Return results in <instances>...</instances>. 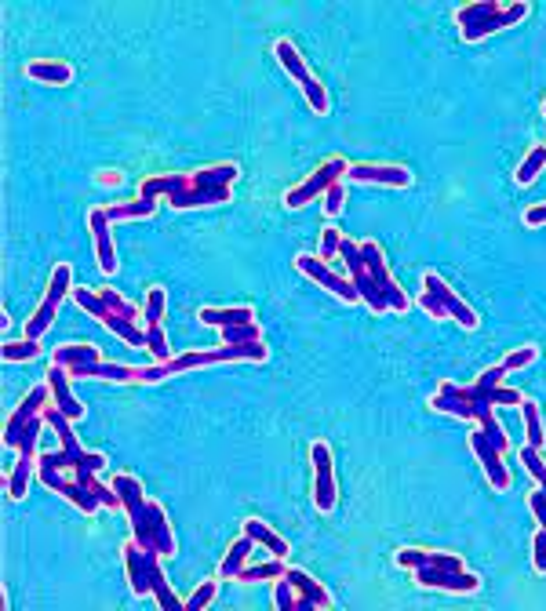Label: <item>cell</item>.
I'll return each mask as SVG.
<instances>
[{
	"instance_id": "cell-7",
	"label": "cell",
	"mask_w": 546,
	"mask_h": 611,
	"mask_svg": "<svg viewBox=\"0 0 546 611\" xmlns=\"http://www.w3.org/2000/svg\"><path fill=\"white\" fill-rule=\"evenodd\" d=\"M121 561H124V575H128V590L135 597H157V608L161 611H182L186 601L175 597V590L168 586V575L161 568V553L146 550L139 542H124L121 550Z\"/></svg>"
},
{
	"instance_id": "cell-3",
	"label": "cell",
	"mask_w": 546,
	"mask_h": 611,
	"mask_svg": "<svg viewBox=\"0 0 546 611\" xmlns=\"http://www.w3.org/2000/svg\"><path fill=\"white\" fill-rule=\"evenodd\" d=\"M339 255H343L346 277L354 281L357 295H361V306H368L372 313H408L415 306L412 295L390 277L386 255L375 241H350V237H343Z\"/></svg>"
},
{
	"instance_id": "cell-30",
	"label": "cell",
	"mask_w": 546,
	"mask_h": 611,
	"mask_svg": "<svg viewBox=\"0 0 546 611\" xmlns=\"http://www.w3.org/2000/svg\"><path fill=\"white\" fill-rule=\"evenodd\" d=\"M252 546H255V539L241 531V539L233 542L230 550H226L223 564H219V579H237V575H241V568L248 564V557H252Z\"/></svg>"
},
{
	"instance_id": "cell-26",
	"label": "cell",
	"mask_w": 546,
	"mask_h": 611,
	"mask_svg": "<svg viewBox=\"0 0 546 611\" xmlns=\"http://www.w3.org/2000/svg\"><path fill=\"white\" fill-rule=\"evenodd\" d=\"M273 55H277V62L284 66V73H288L299 88L314 81V73H310V66H306V59L299 55V48H295L292 41H284V37H281V41L273 44Z\"/></svg>"
},
{
	"instance_id": "cell-47",
	"label": "cell",
	"mask_w": 546,
	"mask_h": 611,
	"mask_svg": "<svg viewBox=\"0 0 546 611\" xmlns=\"http://www.w3.org/2000/svg\"><path fill=\"white\" fill-rule=\"evenodd\" d=\"M95 182H99V186H121L124 175H121V171H99V175H95Z\"/></svg>"
},
{
	"instance_id": "cell-49",
	"label": "cell",
	"mask_w": 546,
	"mask_h": 611,
	"mask_svg": "<svg viewBox=\"0 0 546 611\" xmlns=\"http://www.w3.org/2000/svg\"><path fill=\"white\" fill-rule=\"evenodd\" d=\"M543 117H546V102H543Z\"/></svg>"
},
{
	"instance_id": "cell-27",
	"label": "cell",
	"mask_w": 546,
	"mask_h": 611,
	"mask_svg": "<svg viewBox=\"0 0 546 611\" xmlns=\"http://www.w3.org/2000/svg\"><path fill=\"white\" fill-rule=\"evenodd\" d=\"M102 361L99 346L91 342H62L59 350H51V364H62V368H73V364H95Z\"/></svg>"
},
{
	"instance_id": "cell-31",
	"label": "cell",
	"mask_w": 546,
	"mask_h": 611,
	"mask_svg": "<svg viewBox=\"0 0 546 611\" xmlns=\"http://www.w3.org/2000/svg\"><path fill=\"white\" fill-rule=\"evenodd\" d=\"M41 339H8L4 346H0V357H4V364H30V361H41Z\"/></svg>"
},
{
	"instance_id": "cell-21",
	"label": "cell",
	"mask_w": 546,
	"mask_h": 611,
	"mask_svg": "<svg viewBox=\"0 0 546 611\" xmlns=\"http://www.w3.org/2000/svg\"><path fill=\"white\" fill-rule=\"evenodd\" d=\"M70 371L62 368V364H51L48 368V386H51V404L66 415V419H73V422H81L84 415H88V408H84V401H77L73 397V390H70Z\"/></svg>"
},
{
	"instance_id": "cell-9",
	"label": "cell",
	"mask_w": 546,
	"mask_h": 611,
	"mask_svg": "<svg viewBox=\"0 0 546 611\" xmlns=\"http://www.w3.org/2000/svg\"><path fill=\"white\" fill-rule=\"evenodd\" d=\"M415 306L430 317V321H455L463 331H477L481 328V317L470 302L452 288V284L441 277L437 270H426L423 273V291H419V299Z\"/></svg>"
},
{
	"instance_id": "cell-1",
	"label": "cell",
	"mask_w": 546,
	"mask_h": 611,
	"mask_svg": "<svg viewBox=\"0 0 546 611\" xmlns=\"http://www.w3.org/2000/svg\"><path fill=\"white\" fill-rule=\"evenodd\" d=\"M44 422L55 430L59 448H48L37 455V481L48 491H55V495H62V499H70L84 517L99 513L102 506L121 510L117 488L99 481V473L106 470V455L81 448L77 433H73V419H66L51 401L44 404Z\"/></svg>"
},
{
	"instance_id": "cell-15",
	"label": "cell",
	"mask_w": 546,
	"mask_h": 611,
	"mask_svg": "<svg viewBox=\"0 0 546 611\" xmlns=\"http://www.w3.org/2000/svg\"><path fill=\"white\" fill-rule=\"evenodd\" d=\"M51 401V386H48V379L44 382H37V386H30L26 390V397H22V404L15 411L8 415V422H4V448L8 451H15V444H19V437H22V430L30 426L37 415H44V404Z\"/></svg>"
},
{
	"instance_id": "cell-42",
	"label": "cell",
	"mask_w": 546,
	"mask_h": 611,
	"mask_svg": "<svg viewBox=\"0 0 546 611\" xmlns=\"http://www.w3.org/2000/svg\"><path fill=\"white\" fill-rule=\"evenodd\" d=\"M346 233H339L335 226H324L321 230V248H317V259L321 262H335L339 259V244H343Z\"/></svg>"
},
{
	"instance_id": "cell-17",
	"label": "cell",
	"mask_w": 546,
	"mask_h": 611,
	"mask_svg": "<svg viewBox=\"0 0 546 611\" xmlns=\"http://www.w3.org/2000/svg\"><path fill=\"white\" fill-rule=\"evenodd\" d=\"M415 586L423 590H445V593H481V575L474 571H452V568H415Z\"/></svg>"
},
{
	"instance_id": "cell-50",
	"label": "cell",
	"mask_w": 546,
	"mask_h": 611,
	"mask_svg": "<svg viewBox=\"0 0 546 611\" xmlns=\"http://www.w3.org/2000/svg\"><path fill=\"white\" fill-rule=\"evenodd\" d=\"M543 531H546V528H543Z\"/></svg>"
},
{
	"instance_id": "cell-11",
	"label": "cell",
	"mask_w": 546,
	"mask_h": 611,
	"mask_svg": "<svg viewBox=\"0 0 546 611\" xmlns=\"http://www.w3.org/2000/svg\"><path fill=\"white\" fill-rule=\"evenodd\" d=\"M70 291H73V266H70V262L51 266L48 291H44V299H41V306H37V313L22 324V335H26V339H41L44 331L55 324V313H59V306L66 302V295H70Z\"/></svg>"
},
{
	"instance_id": "cell-32",
	"label": "cell",
	"mask_w": 546,
	"mask_h": 611,
	"mask_svg": "<svg viewBox=\"0 0 546 611\" xmlns=\"http://www.w3.org/2000/svg\"><path fill=\"white\" fill-rule=\"evenodd\" d=\"M37 473V459H26V455H19V462H15V470H11L8 477V499L11 502H22L26 499V491H30V477Z\"/></svg>"
},
{
	"instance_id": "cell-24",
	"label": "cell",
	"mask_w": 546,
	"mask_h": 611,
	"mask_svg": "<svg viewBox=\"0 0 546 611\" xmlns=\"http://www.w3.org/2000/svg\"><path fill=\"white\" fill-rule=\"evenodd\" d=\"M255 310L252 306H204L197 310V324H208V328H237V324H252Z\"/></svg>"
},
{
	"instance_id": "cell-5",
	"label": "cell",
	"mask_w": 546,
	"mask_h": 611,
	"mask_svg": "<svg viewBox=\"0 0 546 611\" xmlns=\"http://www.w3.org/2000/svg\"><path fill=\"white\" fill-rule=\"evenodd\" d=\"M70 299L81 306L88 317L102 324V328H110L124 346H132V350H142L146 346V328H139L142 321V306L128 302L121 291L113 288H102V291H88V288H73Z\"/></svg>"
},
{
	"instance_id": "cell-46",
	"label": "cell",
	"mask_w": 546,
	"mask_h": 611,
	"mask_svg": "<svg viewBox=\"0 0 546 611\" xmlns=\"http://www.w3.org/2000/svg\"><path fill=\"white\" fill-rule=\"evenodd\" d=\"M525 226H528V230H539V226H546V201L543 204H532V208L525 211Z\"/></svg>"
},
{
	"instance_id": "cell-2",
	"label": "cell",
	"mask_w": 546,
	"mask_h": 611,
	"mask_svg": "<svg viewBox=\"0 0 546 611\" xmlns=\"http://www.w3.org/2000/svg\"><path fill=\"white\" fill-rule=\"evenodd\" d=\"M536 361H539V346H532V342H528V346H517V350L506 353L499 364H492V368L481 371L470 386H459V382L445 379L441 386H437V393H430V411L452 415V419H459V422H474L477 430H485L488 437L499 444V448L510 451V437H506V430L499 426L496 408H499V404L521 408L525 393L503 386V375H506V371H521V368H528V364H536Z\"/></svg>"
},
{
	"instance_id": "cell-25",
	"label": "cell",
	"mask_w": 546,
	"mask_h": 611,
	"mask_svg": "<svg viewBox=\"0 0 546 611\" xmlns=\"http://www.w3.org/2000/svg\"><path fill=\"white\" fill-rule=\"evenodd\" d=\"M26 77L37 84L62 88V84L73 81V66L66 59H33V62H26Z\"/></svg>"
},
{
	"instance_id": "cell-39",
	"label": "cell",
	"mask_w": 546,
	"mask_h": 611,
	"mask_svg": "<svg viewBox=\"0 0 546 611\" xmlns=\"http://www.w3.org/2000/svg\"><path fill=\"white\" fill-rule=\"evenodd\" d=\"M219 597V579H204L197 590L186 597V611H204V608H212V601Z\"/></svg>"
},
{
	"instance_id": "cell-40",
	"label": "cell",
	"mask_w": 546,
	"mask_h": 611,
	"mask_svg": "<svg viewBox=\"0 0 546 611\" xmlns=\"http://www.w3.org/2000/svg\"><path fill=\"white\" fill-rule=\"evenodd\" d=\"M241 342H263V328H259V321L237 324V328H223V346H241Z\"/></svg>"
},
{
	"instance_id": "cell-22",
	"label": "cell",
	"mask_w": 546,
	"mask_h": 611,
	"mask_svg": "<svg viewBox=\"0 0 546 611\" xmlns=\"http://www.w3.org/2000/svg\"><path fill=\"white\" fill-rule=\"evenodd\" d=\"M66 371H70V379H102V382H121V386L139 382V368H132V364H113V361L73 364Z\"/></svg>"
},
{
	"instance_id": "cell-8",
	"label": "cell",
	"mask_w": 546,
	"mask_h": 611,
	"mask_svg": "<svg viewBox=\"0 0 546 611\" xmlns=\"http://www.w3.org/2000/svg\"><path fill=\"white\" fill-rule=\"evenodd\" d=\"M528 15H532V4H528V0H514V4L474 0V4L455 8V26H459L463 44H481L485 37H492V33L510 30L517 22H525Z\"/></svg>"
},
{
	"instance_id": "cell-14",
	"label": "cell",
	"mask_w": 546,
	"mask_h": 611,
	"mask_svg": "<svg viewBox=\"0 0 546 611\" xmlns=\"http://www.w3.org/2000/svg\"><path fill=\"white\" fill-rule=\"evenodd\" d=\"M310 466H314V484H310L314 510L332 513L339 506V484H335V455L328 448V441L310 444Z\"/></svg>"
},
{
	"instance_id": "cell-48",
	"label": "cell",
	"mask_w": 546,
	"mask_h": 611,
	"mask_svg": "<svg viewBox=\"0 0 546 611\" xmlns=\"http://www.w3.org/2000/svg\"><path fill=\"white\" fill-rule=\"evenodd\" d=\"M0 331H11V313L0 310Z\"/></svg>"
},
{
	"instance_id": "cell-20",
	"label": "cell",
	"mask_w": 546,
	"mask_h": 611,
	"mask_svg": "<svg viewBox=\"0 0 546 611\" xmlns=\"http://www.w3.org/2000/svg\"><path fill=\"white\" fill-rule=\"evenodd\" d=\"M110 226L113 222L106 219V208L88 211V230H91V241H95V259H99V270L106 273V277L117 273V248H113Z\"/></svg>"
},
{
	"instance_id": "cell-33",
	"label": "cell",
	"mask_w": 546,
	"mask_h": 611,
	"mask_svg": "<svg viewBox=\"0 0 546 611\" xmlns=\"http://www.w3.org/2000/svg\"><path fill=\"white\" fill-rule=\"evenodd\" d=\"M521 419H525V444L528 448H546V430H543V419H539V404L532 397L521 401Z\"/></svg>"
},
{
	"instance_id": "cell-38",
	"label": "cell",
	"mask_w": 546,
	"mask_h": 611,
	"mask_svg": "<svg viewBox=\"0 0 546 611\" xmlns=\"http://www.w3.org/2000/svg\"><path fill=\"white\" fill-rule=\"evenodd\" d=\"M517 459H521V466H525L528 473H532V481H536V488L546 491V459H543V451L539 448H521L517 451Z\"/></svg>"
},
{
	"instance_id": "cell-35",
	"label": "cell",
	"mask_w": 546,
	"mask_h": 611,
	"mask_svg": "<svg viewBox=\"0 0 546 611\" xmlns=\"http://www.w3.org/2000/svg\"><path fill=\"white\" fill-rule=\"evenodd\" d=\"M284 568H288V564H284L281 557H273V561H263V564H244L241 575H237V582H266V579H277V575H284Z\"/></svg>"
},
{
	"instance_id": "cell-43",
	"label": "cell",
	"mask_w": 546,
	"mask_h": 611,
	"mask_svg": "<svg viewBox=\"0 0 546 611\" xmlns=\"http://www.w3.org/2000/svg\"><path fill=\"white\" fill-rule=\"evenodd\" d=\"M273 608H277V611H295V590H292V582L284 579V575H277V579H273Z\"/></svg>"
},
{
	"instance_id": "cell-28",
	"label": "cell",
	"mask_w": 546,
	"mask_h": 611,
	"mask_svg": "<svg viewBox=\"0 0 546 611\" xmlns=\"http://www.w3.org/2000/svg\"><path fill=\"white\" fill-rule=\"evenodd\" d=\"M244 535H252L259 546H266V550H270L273 557H281V561L288 557V550H292V546H288V539H281V535H277L270 524L259 521V517H248V521H244Z\"/></svg>"
},
{
	"instance_id": "cell-4",
	"label": "cell",
	"mask_w": 546,
	"mask_h": 611,
	"mask_svg": "<svg viewBox=\"0 0 546 611\" xmlns=\"http://www.w3.org/2000/svg\"><path fill=\"white\" fill-rule=\"evenodd\" d=\"M113 488L121 495V510L128 513V524H132V535L139 546L161 553V557H175L179 542H175L172 521H168V510H164L157 499H146L142 481L132 473H117L113 477Z\"/></svg>"
},
{
	"instance_id": "cell-23",
	"label": "cell",
	"mask_w": 546,
	"mask_h": 611,
	"mask_svg": "<svg viewBox=\"0 0 546 611\" xmlns=\"http://www.w3.org/2000/svg\"><path fill=\"white\" fill-rule=\"evenodd\" d=\"M193 175L186 171H172V175H150V179L139 182V193L135 197H146V201H161V197H175V193L190 190Z\"/></svg>"
},
{
	"instance_id": "cell-18",
	"label": "cell",
	"mask_w": 546,
	"mask_h": 611,
	"mask_svg": "<svg viewBox=\"0 0 546 611\" xmlns=\"http://www.w3.org/2000/svg\"><path fill=\"white\" fill-rule=\"evenodd\" d=\"M284 579L292 582V590H295V611H310V608L332 611L335 608L332 593L324 590L314 575H306L303 568H284Z\"/></svg>"
},
{
	"instance_id": "cell-19",
	"label": "cell",
	"mask_w": 546,
	"mask_h": 611,
	"mask_svg": "<svg viewBox=\"0 0 546 611\" xmlns=\"http://www.w3.org/2000/svg\"><path fill=\"white\" fill-rule=\"evenodd\" d=\"M346 182H372V186H386V190H408L412 171L405 164H350Z\"/></svg>"
},
{
	"instance_id": "cell-45",
	"label": "cell",
	"mask_w": 546,
	"mask_h": 611,
	"mask_svg": "<svg viewBox=\"0 0 546 611\" xmlns=\"http://www.w3.org/2000/svg\"><path fill=\"white\" fill-rule=\"evenodd\" d=\"M532 568H536L539 575H546V531L543 528L532 535Z\"/></svg>"
},
{
	"instance_id": "cell-37",
	"label": "cell",
	"mask_w": 546,
	"mask_h": 611,
	"mask_svg": "<svg viewBox=\"0 0 546 611\" xmlns=\"http://www.w3.org/2000/svg\"><path fill=\"white\" fill-rule=\"evenodd\" d=\"M146 350L153 353V361H157V364L172 361V346H168L164 324H146Z\"/></svg>"
},
{
	"instance_id": "cell-29",
	"label": "cell",
	"mask_w": 546,
	"mask_h": 611,
	"mask_svg": "<svg viewBox=\"0 0 546 611\" xmlns=\"http://www.w3.org/2000/svg\"><path fill=\"white\" fill-rule=\"evenodd\" d=\"M153 215H157V201H146V197H132V201H121V204H106V219L110 222L153 219Z\"/></svg>"
},
{
	"instance_id": "cell-34",
	"label": "cell",
	"mask_w": 546,
	"mask_h": 611,
	"mask_svg": "<svg viewBox=\"0 0 546 611\" xmlns=\"http://www.w3.org/2000/svg\"><path fill=\"white\" fill-rule=\"evenodd\" d=\"M546 168V146L539 142V146H532V150L525 153V161L517 164V171H514V179H517V186H532V182L539 179V171Z\"/></svg>"
},
{
	"instance_id": "cell-12",
	"label": "cell",
	"mask_w": 546,
	"mask_h": 611,
	"mask_svg": "<svg viewBox=\"0 0 546 611\" xmlns=\"http://www.w3.org/2000/svg\"><path fill=\"white\" fill-rule=\"evenodd\" d=\"M346 171H350V161H346V157H328V161H324L321 168L310 171L299 186L284 190V208L299 211V208H306V204H314V197L328 193L335 182H346Z\"/></svg>"
},
{
	"instance_id": "cell-44",
	"label": "cell",
	"mask_w": 546,
	"mask_h": 611,
	"mask_svg": "<svg viewBox=\"0 0 546 611\" xmlns=\"http://www.w3.org/2000/svg\"><path fill=\"white\" fill-rule=\"evenodd\" d=\"M343 204H346V182H335L332 190L324 193V215L328 219H339L343 215Z\"/></svg>"
},
{
	"instance_id": "cell-16",
	"label": "cell",
	"mask_w": 546,
	"mask_h": 611,
	"mask_svg": "<svg viewBox=\"0 0 546 611\" xmlns=\"http://www.w3.org/2000/svg\"><path fill=\"white\" fill-rule=\"evenodd\" d=\"M470 451L477 455V462H481V470H485L488 484H492V491H506L510 488V470H506V462H503V448H499L492 437H488L485 430H470Z\"/></svg>"
},
{
	"instance_id": "cell-41",
	"label": "cell",
	"mask_w": 546,
	"mask_h": 611,
	"mask_svg": "<svg viewBox=\"0 0 546 611\" xmlns=\"http://www.w3.org/2000/svg\"><path fill=\"white\" fill-rule=\"evenodd\" d=\"M303 95H306V106L317 113V117H324V113L332 110V99H328V91H324V84L317 81H310V84H303Z\"/></svg>"
},
{
	"instance_id": "cell-10",
	"label": "cell",
	"mask_w": 546,
	"mask_h": 611,
	"mask_svg": "<svg viewBox=\"0 0 546 611\" xmlns=\"http://www.w3.org/2000/svg\"><path fill=\"white\" fill-rule=\"evenodd\" d=\"M193 186L190 190L168 197V208L175 211H190V208H215V204H230L233 197V182L241 179V168L233 161L212 164V168H197L190 171Z\"/></svg>"
},
{
	"instance_id": "cell-6",
	"label": "cell",
	"mask_w": 546,
	"mask_h": 611,
	"mask_svg": "<svg viewBox=\"0 0 546 611\" xmlns=\"http://www.w3.org/2000/svg\"><path fill=\"white\" fill-rule=\"evenodd\" d=\"M266 364L270 361V346L266 342H241V346H219V350H190L179 353L172 361L164 364H150V368H139V382L150 386V382L172 379L182 371H197V368H212V364Z\"/></svg>"
},
{
	"instance_id": "cell-36",
	"label": "cell",
	"mask_w": 546,
	"mask_h": 611,
	"mask_svg": "<svg viewBox=\"0 0 546 611\" xmlns=\"http://www.w3.org/2000/svg\"><path fill=\"white\" fill-rule=\"evenodd\" d=\"M164 310H168V291L161 284H153L146 291V306H142V321L146 324H161L164 321Z\"/></svg>"
},
{
	"instance_id": "cell-13",
	"label": "cell",
	"mask_w": 546,
	"mask_h": 611,
	"mask_svg": "<svg viewBox=\"0 0 546 611\" xmlns=\"http://www.w3.org/2000/svg\"><path fill=\"white\" fill-rule=\"evenodd\" d=\"M295 270L303 273L306 281H314L317 288L328 291V295L343 299V306H361V295H357L354 281H350L346 273H335L328 262L317 259L314 251H303V255H295Z\"/></svg>"
}]
</instances>
